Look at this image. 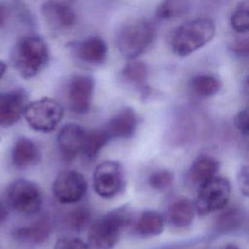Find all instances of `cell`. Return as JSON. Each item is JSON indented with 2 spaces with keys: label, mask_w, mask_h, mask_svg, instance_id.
Segmentation results:
<instances>
[{
  "label": "cell",
  "mask_w": 249,
  "mask_h": 249,
  "mask_svg": "<svg viewBox=\"0 0 249 249\" xmlns=\"http://www.w3.org/2000/svg\"><path fill=\"white\" fill-rule=\"evenodd\" d=\"M86 131L77 124L62 126L57 135V144L64 159L70 160L82 153Z\"/></svg>",
  "instance_id": "4fadbf2b"
},
{
  "label": "cell",
  "mask_w": 249,
  "mask_h": 249,
  "mask_svg": "<svg viewBox=\"0 0 249 249\" xmlns=\"http://www.w3.org/2000/svg\"><path fill=\"white\" fill-rule=\"evenodd\" d=\"M195 204L185 197L175 200L170 205L168 210L170 222L178 228H186L192 225L195 219Z\"/></svg>",
  "instance_id": "d6986e66"
},
{
  "label": "cell",
  "mask_w": 249,
  "mask_h": 249,
  "mask_svg": "<svg viewBox=\"0 0 249 249\" xmlns=\"http://www.w3.org/2000/svg\"><path fill=\"white\" fill-rule=\"evenodd\" d=\"M53 249H90L89 244L79 238H60L58 239Z\"/></svg>",
  "instance_id": "f1b7e54d"
},
{
  "label": "cell",
  "mask_w": 249,
  "mask_h": 249,
  "mask_svg": "<svg viewBox=\"0 0 249 249\" xmlns=\"http://www.w3.org/2000/svg\"><path fill=\"white\" fill-rule=\"evenodd\" d=\"M248 167L247 165H243L240 167L238 173H237V183L240 192L247 196L248 192H249V187H248Z\"/></svg>",
  "instance_id": "4dcf8cb0"
},
{
  "label": "cell",
  "mask_w": 249,
  "mask_h": 249,
  "mask_svg": "<svg viewBox=\"0 0 249 249\" xmlns=\"http://www.w3.org/2000/svg\"><path fill=\"white\" fill-rule=\"evenodd\" d=\"M244 221V212L239 207H230L224 210L217 218L215 228L220 232H229L241 227Z\"/></svg>",
  "instance_id": "603a6c76"
},
{
  "label": "cell",
  "mask_w": 249,
  "mask_h": 249,
  "mask_svg": "<svg viewBox=\"0 0 249 249\" xmlns=\"http://www.w3.org/2000/svg\"><path fill=\"white\" fill-rule=\"evenodd\" d=\"M234 125L237 128V130L243 134V135H248L249 131V123H248V111L247 109H243L239 111L233 120Z\"/></svg>",
  "instance_id": "f546056e"
},
{
  "label": "cell",
  "mask_w": 249,
  "mask_h": 249,
  "mask_svg": "<svg viewBox=\"0 0 249 249\" xmlns=\"http://www.w3.org/2000/svg\"><path fill=\"white\" fill-rule=\"evenodd\" d=\"M149 185L159 191L167 189L173 181V175L170 171L165 169H160L153 172L149 177Z\"/></svg>",
  "instance_id": "4316f807"
},
{
  "label": "cell",
  "mask_w": 249,
  "mask_h": 249,
  "mask_svg": "<svg viewBox=\"0 0 249 249\" xmlns=\"http://www.w3.org/2000/svg\"><path fill=\"white\" fill-rule=\"evenodd\" d=\"M41 13L46 23L53 29H68L76 23L74 11L55 0L45 1L41 6Z\"/></svg>",
  "instance_id": "7c38bea8"
},
{
  "label": "cell",
  "mask_w": 249,
  "mask_h": 249,
  "mask_svg": "<svg viewBox=\"0 0 249 249\" xmlns=\"http://www.w3.org/2000/svg\"><path fill=\"white\" fill-rule=\"evenodd\" d=\"M131 221L129 210L123 206L95 220L89 227L88 244L90 249H112L119 241L122 231Z\"/></svg>",
  "instance_id": "7a4b0ae2"
},
{
  "label": "cell",
  "mask_w": 249,
  "mask_h": 249,
  "mask_svg": "<svg viewBox=\"0 0 249 249\" xmlns=\"http://www.w3.org/2000/svg\"><path fill=\"white\" fill-rule=\"evenodd\" d=\"M6 68H7V66H6V64L2 61V60H0V79L3 77V75L5 74V72H6Z\"/></svg>",
  "instance_id": "e575fe53"
},
{
  "label": "cell",
  "mask_w": 249,
  "mask_h": 249,
  "mask_svg": "<svg viewBox=\"0 0 249 249\" xmlns=\"http://www.w3.org/2000/svg\"><path fill=\"white\" fill-rule=\"evenodd\" d=\"M218 170L219 162L217 160L207 155H201L193 161L189 175L191 180L199 186L205 181L217 176Z\"/></svg>",
  "instance_id": "ac0fdd59"
},
{
  "label": "cell",
  "mask_w": 249,
  "mask_h": 249,
  "mask_svg": "<svg viewBox=\"0 0 249 249\" xmlns=\"http://www.w3.org/2000/svg\"><path fill=\"white\" fill-rule=\"evenodd\" d=\"M231 183L227 178L215 176L199 185L196 211L200 215L224 209L230 200Z\"/></svg>",
  "instance_id": "8992f818"
},
{
  "label": "cell",
  "mask_w": 249,
  "mask_h": 249,
  "mask_svg": "<svg viewBox=\"0 0 249 249\" xmlns=\"http://www.w3.org/2000/svg\"><path fill=\"white\" fill-rule=\"evenodd\" d=\"M156 29L145 18L131 19L122 25L117 33L116 43L120 53L127 59H136L154 41Z\"/></svg>",
  "instance_id": "277c9868"
},
{
  "label": "cell",
  "mask_w": 249,
  "mask_h": 249,
  "mask_svg": "<svg viewBox=\"0 0 249 249\" xmlns=\"http://www.w3.org/2000/svg\"><path fill=\"white\" fill-rule=\"evenodd\" d=\"M164 221L161 214L154 210H146L139 216L135 229L143 236H156L162 232Z\"/></svg>",
  "instance_id": "ffe728a7"
},
{
  "label": "cell",
  "mask_w": 249,
  "mask_h": 249,
  "mask_svg": "<svg viewBox=\"0 0 249 249\" xmlns=\"http://www.w3.org/2000/svg\"><path fill=\"white\" fill-rule=\"evenodd\" d=\"M94 90V81L88 75L73 77L68 86L67 99L70 109L76 114L89 112Z\"/></svg>",
  "instance_id": "30bf717a"
},
{
  "label": "cell",
  "mask_w": 249,
  "mask_h": 249,
  "mask_svg": "<svg viewBox=\"0 0 249 249\" xmlns=\"http://www.w3.org/2000/svg\"><path fill=\"white\" fill-rule=\"evenodd\" d=\"M110 139L111 138L105 128L87 130L82 153L86 158L93 159L99 154Z\"/></svg>",
  "instance_id": "44dd1931"
},
{
  "label": "cell",
  "mask_w": 249,
  "mask_h": 249,
  "mask_svg": "<svg viewBox=\"0 0 249 249\" xmlns=\"http://www.w3.org/2000/svg\"><path fill=\"white\" fill-rule=\"evenodd\" d=\"M189 7V0H162L157 8L156 15L160 19H171L186 14Z\"/></svg>",
  "instance_id": "cb8c5ba5"
},
{
  "label": "cell",
  "mask_w": 249,
  "mask_h": 249,
  "mask_svg": "<svg viewBox=\"0 0 249 249\" xmlns=\"http://www.w3.org/2000/svg\"><path fill=\"white\" fill-rule=\"evenodd\" d=\"M63 107L55 99L43 97L26 104L23 117L28 125L39 132H51L63 118Z\"/></svg>",
  "instance_id": "5b68a950"
},
{
  "label": "cell",
  "mask_w": 249,
  "mask_h": 249,
  "mask_svg": "<svg viewBox=\"0 0 249 249\" xmlns=\"http://www.w3.org/2000/svg\"><path fill=\"white\" fill-rule=\"evenodd\" d=\"M248 40L247 38H244L243 40L236 41L232 45V52H234L238 55H247L248 54Z\"/></svg>",
  "instance_id": "1f68e13d"
},
{
  "label": "cell",
  "mask_w": 249,
  "mask_h": 249,
  "mask_svg": "<svg viewBox=\"0 0 249 249\" xmlns=\"http://www.w3.org/2000/svg\"><path fill=\"white\" fill-rule=\"evenodd\" d=\"M90 221V213L88 208L79 207L75 209L70 216V222L72 227L76 231L84 230Z\"/></svg>",
  "instance_id": "83f0119b"
},
{
  "label": "cell",
  "mask_w": 249,
  "mask_h": 249,
  "mask_svg": "<svg viewBox=\"0 0 249 249\" xmlns=\"http://www.w3.org/2000/svg\"><path fill=\"white\" fill-rule=\"evenodd\" d=\"M7 18V11L6 9L0 5V27L4 25Z\"/></svg>",
  "instance_id": "836d02e7"
},
{
  "label": "cell",
  "mask_w": 249,
  "mask_h": 249,
  "mask_svg": "<svg viewBox=\"0 0 249 249\" xmlns=\"http://www.w3.org/2000/svg\"><path fill=\"white\" fill-rule=\"evenodd\" d=\"M220 249H240V248L237 247V246L234 245V244H227V245L221 247Z\"/></svg>",
  "instance_id": "d590c367"
},
{
  "label": "cell",
  "mask_w": 249,
  "mask_h": 249,
  "mask_svg": "<svg viewBox=\"0 0 249 249\" xmlns=\"http://www.w3.org/2000/svg\"><path fill=\"white\" fill-rule=\"evenodd\" d=\"M88 184L85 177L75 170H63L57 174L53 183V193L61 203H75L81 200Z\"/></svg>",
  "instance_id": "9c48e42d"
},
{
  "label": "cell",
  "mask_w": 249,
  "mask_h": 249,
  "mask_svg": "<svg viewBox=\"0 0 249 249\" xmlns=\"http://www.w3.org/2000/svg\"><path fill=\"white\" fill-rule=\"evenodd\" d=\"M216 31L212 19L198 18L180 25L171 40L173 52L179 56H186L208 44Z\"/></svg>",
  "instance_id": "3957f363"
},
{
  "label": "cell",
  "mask_w": 249,
  "mask_h": 249,
  "mask_svg": "<svg viewBox=\"0 0 249 249\" xmlns=\"http://www.w3.org/2000/svg\"><path fill=\"white\" fill-rule=\"evenodd\" d=\"M11 58L18 74L24 79H30L38 75L47 65L49 48L39 36H23L14 46Z\"/></svg>",
  "instance_id": "6da1fadb"
},
{
  "label": "cell",
  "mask_w": 249,
  "mask_h": 249,
  "mask_svg": "<svg viewBox=\"0 0 249 249\" xmlns=\"http://www.w3.org/2000/svg\"><path fill=\"white\" fill-rule=\"evenodd\" d=\"M76 54L79 59L86 63L99 65L106 60L108 48L102 38L92 36L85 39L77 46Z\"/></svg>",
  "instance_id": "e0dca14e"
},
{
  "label": "cell",
  "mask_w": 249,
  "mask_h": 249,
  "mask_svg": "<svg viewBox=\"0 0 249 249\" xmlns=\"http://www.w3.org/2000/svg\"><path fill=\"white\" fill-rule=\"evenodd\" d=\"M52 231V226L47 218H41L35 223L15 229L13 231L14 238L24 244H41L45 242Z\"/></svg>",
  "instance_id": "2e32d148"
},
{
  "label": "cell",
  "mask_w": 249,
  "mask_h": 249,
  "mask_svg": "<svg viewBox=\"0 0 249 249\" xmlns=\"http://www.w3.org/2000/svg\"><path fill=\"white\" fill-rule=\"evenodd\" d=\"M7 199L14 210L26 215L38 213L43 204L41 189L27 179L13 181L7 190Z\"/></svg>",
  "instance_id": "52a82bcc"
},
{
  "label": "cell",
  "mask_w": 249,
  "mask_h": 249,
  "mask_svg": "<svg viewBox=\"0 0 249 249\" xmlns=\"http://www.w3.org/2000/svg\"><path fill=\"white\" fill-rule=\"evenodd\" d=\"M138 125V117L131 108H124L118 112L105 127L110 138H129Z\"/></svg>",
  "instance_id": "5bb4252c"
},
{
  "label": "cell",
  "mask_w": 249,
  "mask_h": 249,
  "mask_svg": "<svg viewBox=\"0 0 249 249\" xmlns=\"http://www.w3.org/2000/svg\"><path fill=\"white\" fill-rule=\"evenodd\" d=\"M7 215H8L7 209H6L5 205L0 201V225L5 222V220L7 218Z\"/></svg>",
  "instance_id": "d6a6232c"
},
{
  "label": "cell",
  "mask_w": 249,
  "mask_h": 249,
  "mask_svg": "<svg viewBox=\"0 0 249 249\" xmlns=\"http://www.w3.org/2000/svg\"><path fill=\"white\" fill-rule=\"evenodd\" d=\"M122 74L127 82L136 86H143L148 77V68L144 62L130 59L123 68Z\"/></svg>",
  "instance_id": "d4e9b609"
},
{
  "label": "cell",
  "mask_w": 249,
  "mask_h": 249,
  "mask_svg": "<svg viewBox=\"0 0 249 249\" xmlns=\"http://www.w3.org/2000/svg\"><path fill=\"white\" fill-rule=\"evenodd\" d=\"M41 154L37 145L29 138L19 137L12 149V163L19 169L27 168L40 161Z\"/></svg>",
  "instance_id": "9a60e30c"
},
{
  "label": "cell",
  "mask_w": 249,
  "mask_h": 249,
  "mask_svg": "<svg viewBox=\"0 0 249 249\" xmlns=\"http://www.w3.org/2000/svg\"><path fill=\"white\" fill-rule=\"evenodd\" d=\"M230 23L237 33H246L249 29V5L248 0H243L232 12Z\"/></svg>",
  "instance_id": "484cf974"
},
{
  "label": "cell",
  "mask_w": 249,
  "mask_h": 249,
  "mask_svg": "<svg viewBox=\"0 0 249 249\" xmlns=\"http://www.w3.org/2000/svg\"><path fill=\"white\" fill-rule=\"evenodd\" d=\"M27 96L22 89L0 92V126L8 127L17 124L23 116Z\"/></svg>",
  "instance_id": "8fae6325"
},
{
  "label": "cell",
  "mask_w": 249,
  "mask_h": 249,
  "mask_svg": "<svg viewBox=\"0 0 249 249\" xmlns=\"http://www.w3.org/2000/svg\"><path fill=\"white\" fill-rule=\"evenodd\" d=\"M222 88L221 81L209 74H200L195 76L191 81L192 91L199 97H209L217 92Z\"/></svg>",
  "instance_id": "7402d4cb"
},
{
  "label": "cell",
  "mask_w": 249,
  "mask_h": 249,
  "mask_svg": "<svg viewBox=\"0 0 249 249\" xmlns=\"http://www.w3.org/2000/svg\"><path fill=\"white\" fill-rule=\"evenodd\" d=\"M92 180L94 191L99 196L112 198L124 189V168L118 161L104 160L96 166Z\"/></svg>",
  "instance_id": "ba28073f"
}]
</instances>
